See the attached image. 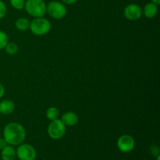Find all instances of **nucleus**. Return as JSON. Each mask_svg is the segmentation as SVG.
<instances>
[{
    "instance_id": "1",
    "label": "nucleus",
    "mask_w": 160,
    "mask_h": 160,
    "mask_svg": "<svg viewBox=\"0 0 160 160\" xmlns=\"http://www.w3.org/2000/svg\"><path fill=\"white\" fill-rule=\"evenodd\" d=\"M26 138V131L21 124L16 122L9 123L3 130V138L8 145H19L23 143Z\"/></svg>"
},
{
    "instance_id": "2",
    "label": "nucleus",
    "mask_w": 160,
    "mask_h": 160,
    "mask_svg": "<svg viewBox=\"0 0 160 160\" xmlns=\"http://www.w3.org/2000/svg\"><path fill=\"white\" fill-rule=\"evenodd\" d=\"M51 23L46 18L42 17H35L30 23V28L32 34L37 36H42L48 34L51 30Z\"/></svg>"
},
{
    "instance_id": "3",
    "label": "nucleus",
    "mask_w": 160,
    "mask_h": 160,
    "mask_svg": "<svg viewBox=\"0 0 160 160\" xmlns=\"http://www.w3.org/2000/svg\"><path fill=\"white\" fill-rule=\"evenodd\" d=\"M24 8L31 17H42L46 13V4L44 0H27Z\"/></svg>"
},
{
    "instance_id": "4",
    "label": "nucleus",
    "mask_w": 160,
    "mask_h": 160,
    "mask_svg": "<svg viewBox=\"0 0 160 160\" xmlns=\"http://www.w3.org/2000/svg\"><path fill=\"white\" fill-rule=\"evenodd\" d=\"M46 12L53 19L60 20L67 14V7L59 1H52L46 5Z\"/></svg>"
},
{
    "instance_id": "5",
    "label": "nucleus",
    "mask_w": 160,
    "mask_h": 160,
    "mask_svg": "<svg viewBox=\"0 0 160 160\" xmlns=\"http://www.w3.org/2000/svg\"><path fill=\"white\" fill-rule=\"evenodd\" d=\"M48 136L53 140H59L62 138L66 134V126L62 120L57 119L51 121L47 129Z\"/></svg>"
},
{
    "instance_id": "6",
    "label": "nucleus",
    "mask_w": 160,
    "mask_h": 160,
    "mask_svg": "<svg viewBox=\"0 0 160 160\" xmlns=\"http://www.w3.org/2000/svg\"><path fill=\"white\" fill-rule=\"evenodd\" d=\"M17 156L20 160H34L37 156V152L32 145L29 144H20L17 150Z\"/></svg>"
},
{
    "instance_id": "7",
    "label": "nucleus",
    "mask_w": 160,
    "mask_h": 160,
    "mask_svg": "<svg viewBox=\"0 0 160 160\" xmlns=\"http://www.w3.org/2000/svg\"><path fill=\"white\" fill-rule=\"evenodd\" d=\"M118 149L123 153L131 152L135 147V141L132 136L129 134H123L120 136L117 142Z\"/></svg>"
},
{
    "instance_id": "8",
    "label": "nucleus",
    "mask_w": 160,
    "mask_h": 160,
    "mask_svg": "<svg viewBox=\"0 0 160 160\" xmlns=\"http://www.w3.org/2000/svg\"><path fill=\"white\" fill-rule=\"evenodd\" d=\"M123 14L128 20L134 21V20H139L142 17V9L139 5L132 3V4L128 5L125 7Z\"/></svg>"
},
{
    "instance_id": "9",
    "label": "nucleus",
    "mask_w": 160,
    "mask_h": 160,
    "mask_svg": "<svg viewBox=\"0 0 160 160\" xmlns=\"http://www.w3.org/2000/svg\"><path fill=\"white\" fill-rule=\"evenodd\" d=\"M15 109V104L10 99H3L0 102V113L2 115H9Z\"/></svg>"
},
{
    "instance_id": "10",
    "label": "nucleus",
    "mask_w": 160,
    "mask_h": 160,
    "mask_svg": "<svg viewBox=\"0 0 160 160\" xmlns=\"http://www.w3.org/2000/svg\"><path fill=\"white\" fill-rule=\"evenodd\" d=\"M61 120L65 124L66 127H73L78 123L79 119H78V115L75 112H67L62 116Z\"/></svg>"
},
{
    "instance_id": "11",
    "label": "nucleus",
    "mask_w": 160,
    "mask_h": 160,
    "mask_svg": "<svg viewBox=\"0 0 160 160\" xmlns=\"http://www.w3.org/2000/svg\"><path fill=\"white\" fill-rule=\"evenodd\" d=\"M158 13V5L153 2H148L145 6L142 9V14L148 19H152L156 16Z\"/></svg>"
},
{
    "instance_id": "12",
    "label": "nucleus",
    "mask_w": 160,
    "mask_h": 160,
    "mask_svg": "<svg viewBox=\"0 0 160 160\" xmlns=\"http://www.w3.org/2000/svg\"><path fill=\"white\" fill-rule=\"evenodd\" d=\"M16 157V149L12 145H7L1 150V158L2 160H15Z\"/></svg>"
},
{
    "instance_id": "13",
    "label": "nucleus",
    "mask_w": 160,
    "mask_h": 160,
    "mask_svg": "<svg viewBox=\"0 0 160 160\" xmlns=\"http://www.w3.org/2000/svg\"><path fill=\"white\" fill-rule=\"evenodd\" d=\"M30 23H31V21L28 19L24 18V17H20L17 20L15 26L19 31H26L30 28Z\"/></svg>"
},
{
    "instance_id": "14",
    "label": "nucleus",
    "mask_w": 160,
    "mask_h": 160,
    "mask_svg": "<svg viewBox=\"0 0 160 160\" xmlns=\"http://www.w3.org/2000/svg\"><path fill=\"white\" fill-rule=\"evenodd\" d=\"M59 111L56 107L52 106V107H49L48 109H47L46 117L48 120L52 121V120L59 119Z\"/></svg>"
},
{
    "instance_id": "15",
    "label": "nucleus",
    "mask_w": 160,
    "mask_h": 160,
    "mask_svg": "<svg viewBox=\"0 0 160 160\" xmlns=\"http://www.w3.org/2000/svg\"><path fill=\"white\" fill-rule=\"evenodd\" d=\"M5 51L9 56H14L18 52V46L14 42H8L4 48Z\"/></svg>"
},
{
    "instance_id": "16",
    "label": "nucleus",
    "mask_w": 160,
    "mask_h": 160,
    "mask_svg": "<svg viewBox=\"0 0 160 160\" xmlns=\"http://www.w3.org/2000/svg\"><path fill=\"white\" fill-rule=\"evenodd\" d=\"M8 42H9V38H8L6 33L2 31H0V50L4 49L5 46Z\"/></svg>"
},
{
    "instance_id": "17",
    "label": "nucleus",
    "mask_w": 160,
    "mask_h": 160,
    "mask_svg": "<svg viewBox=\"0 0 160 160\" xmlns=\"http://www.w3.org/2000/svg\"><path fill=\"white\" fill-rule=\"evenodd\" d=\"M10 4L14 9L20 10L24 8L25 0H10Z\"/></svg>"
},
{
    "instance_id": "18",
    "label": "nucleus",
    "mask_w": 160,
    "mask_h": 160,
    "mask_svg": "<svg viewBox=\"0 0 160 160\" xmlns=\"http://www.w3.org/2000/svg\"><path fill=\"white\" fill-rule=\"evenodd\" d=\"M6 12H7V8H6V4L4 3V2L0 0V20L5 17Z\"/></svg>"
},
{
    "instance_id": "19",
    "label": "nucleus",
    "mask_w": 160,
    "mask_h": 160,
    "mask_svg": "<svg viewBox=\"0 0 160 160\" xmlns=\"http://www.w3.org/2000/svg\"><path fill=\"white\" fill-rule=\"evenodd\" d=\"M150 152H151L152 156H157L159 155V148L158 147V145H152V147L150 148Z\"/></svg>"
},
{
    "instance_id": "20",
    "label": "nucleus",
    "mask_w": 160,
    "mask_h": 160,
    "mask_svg": "<svg viewBox=\"0 0 160 160\" xmlns=\"http://www.w3.org/2000/svg\"><path fill=\"white\" fill-rule=\"evenodd\" d=\"M7 145L8 144L7 142H6V140H5L3 138H0V150H2L3 148H5Z\"/></svg>"
},
{
    "instance_id": "21",
    "label": "nucleus",
    "mask_w": 160,
    "mask_h": 160,
    "mask_svg": "<svg viewBox=\"0 0 160 160\" xmlns=\"http://www.w3.org/2000/svg\"><path fill=\"white\" fill-rule=\"evenodd\" d=\"M4 94H5V88L4 86L0 83V98H2Z\"/></svg>"
},
{
    "instance_id": "22",
    "label": "nucleus",
    "mask_w": 160,
    "mask_h": 160,
    "mask_svg": "<svg viewBox=\"0 0 160 160\" xmlns=\"http://www.w3.org/2000/svg\"><path fill=\"white\" fill-rule=\"evenodd\" d=\"M62 1L64 3H66V4L71 5V4H73L77 0H62Z\"/></svg>"
},
{
    "instance_id": "23",
    "label": "nucleus",
    "mask_w": 160,
    "mask_h": 160,
    "mask_svg": "<svg viewBox=\"0 0 160 160\" xmlns=\"http://www.w3.org/2000/svg\"><path fill=\"white\" fill-rule=\"evenodd\" d=\"M151 1H152V2L155 3V4L158 5V6L160 4V0H151Z\"/></svg>"
},
{
    "instance_id": "24",
    "label": "nucleus",
    "mask_w": 160,
    "mask_h": 160,
    "mask_svg": "<svg viewBox=\"0 0 160 160\" xmlns=\"http://www.w3.org/2000/svg\"><path fill=\"white\" fill-rule=\"evenodd\" d=\"M156 159H157V160H159L160 159V155H159V156H156Z\"/></svg>"
}]
</instances>
